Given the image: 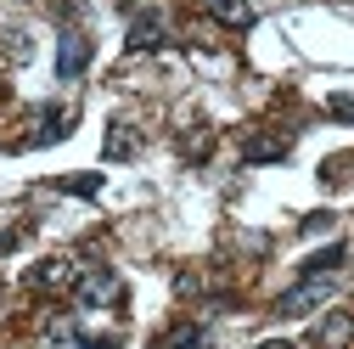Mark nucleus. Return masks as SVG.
Segmentation results:
<instances>
[{"instance_id":"obj_1","label":"nucleus","mask_w":354,"mask_h":349,"mask_svg":"<svg viewBox=\"0 0 354 349\" xmlns=\"http://www.w3.org/2000/svg\"><path fill=\"white\" fill-rule=\"evenodd\" d=\"M332 293H337V271H304L298 287H287V293L276 298V316H309V310L326 304Z\"/></svg>"},{"instance_id":"obj_2","label":"nucleus","mask_w":354,"mask_h":349,"mask_svg":"<svg viewBox=\"0 0 354 349\" xmlns=\"http://www.w3.org/2000/svg\"><path fill=\"white\" fill-rule=\"evenodd\" d=\"M73 298L84 304V310H102V304H113V298H118V276H113L107 265H96V271H79Z\"/></svg>"},{"instance_id":"obj_3","label":"nucleus","mask_w":354,"mask_h":349,"mask_svg":"<svg viewBox=\"0 0 354 349\" xmlns=\"http://www.w3.org/2000/svg\"><path fill=\"white\" fill-rule=\"evenodd\" d=\"M315 343H321V349H348V343H354V316H348V310H326V316L315 321Z\"/></svg>"},{"instance_id":"obj_4","label":"nucleus","mask_w":354,"mask_h":349,"mask_svg":"<svg viewBox=\"0 0 354 349\" xmlns=\"http://www.w3.org/2000/svg\"><path fill=\"white\" fill-rule=\"evenodd\" d=\"M287 152H292V141L276 136V129H264V136H248V141H242V158H248V163H281Z\"/></svg>"},{"instance_id":"obj_5","label":"nucleus","mask_w":354,"mask_h":349,"mask_svg":"<svg viewBox=\"0 0 354 349\" xmlns=\"http://www.w3.org/2000/svg\"><path fill=\"white\" fill-rule=\"evenodd\" d=\"M84 62H91V39H84V34H62V46H57V73H62V79H79Z\"/></svg>"},{"instance_id":"obj_6","label":"nucleus","mask_w":354,"mask_h":349,"mask_svg":"<svg viewBox=\"0 0 354 349\" xmlns=\"http://www.w3.org/2000/svg\"><path fill=\"white\" fill-rule=\"evenodd\" d=\"M208 12L225 23V28H253V17H259L253 0H208Z\"/></svg>"},{"instance_id":"obj_7","label":"nucleus","mask_w":354,"mask_h":349,"mask_svg":"<svg viewBox=\"0 0 354 349\" xmlns=\"http://www.w3.org/2000/svg\"><path fill=\"white\" fill-rule=\"evenodd\" d=\"M62 136H68V113H62V107H46V113H39V129L28 136V147H51V141H62Z\"/></svg>"},{"instance_id":"obj_8","label":"nucleus","mask_w":354,"mask_h":349,"mask_svg":"<svg viewBox=\"0 0 354 349\" xmlns=\"http://www.w3.org/2000/svg\"><path fill=\"white\" fill-rule=\"evenodd\" d=\"M129 51H163V23L158 17H136L129 23Z\"/></svg>"},{"instance_id":"obj_9","label":"nucleus","mask_w":354,"mask_h":349,"mask_svg":"<svg viewBox=\"0 0 354 349\" xmlns=\"http://www.w3.org/2000/svg\"><path fill=\"white\" fill-rule=\"evenodd\" d=\"M34 282H39V287H73V282H79V271L68 265V259H46V265L34 271Z\"/></svg>"},{"instance_id":"obj_10","label":"nucleus","mask_w":354,"mask_h":349,"mask_svg":"<svg viewBox=\"0 0 354 349\" xmlns=\"http://www.w3.org/2000/svg\"><path fill=\"white\" fill-rule=\"evenodd\" d=\"M107 158H136V129H129V124L107 129Z\"/></svg>"},{"instance_id":"obj_11","label":"nucleus","mask_w":354,"mask_h":349,"mask_svg":"<svg viewBox=\"0 0 354 349\" xmlns=\"http://www.w3.org/2000/svg\"><path fill=\"white\" fill-rule=\"evenodd\" d=\"M163 349H208V332H203V327H174V332L163 338Z\"/></svg>"},{"instance_id":"obj_12","label":"nucleus","mask_w":354,"mask_h":349,"mask_svg":"<svg viewBox=\"0 0 354 349\" xmlns=\"http://www.w3.org/2000/svg\"><path fill=\"white\" fill-rule=\"evenodd\" d=\"M62 192H79V197H96L102 192V174H57Z\"/></svg>"},{"instance_id":"obj_13","label":"nucleus","mask_w":354,"mask_h":349,"mask_svg":"<svg viewBox=\"0 0 354 349\" xmlns=\"http://www.w3.org/2000/svg\"><path fill=\"white\" fill-rule=\"evenodd\" d=\"M304 271H343V242H332V248L315 253V259H304Z\"/></svg>"},{"instance_id":"obj_14","label":"nucleus","mask_w":354,"mask_h":349,"mask_svg":"<svg viewBox=\"0 0 354 349\" xmlns=\"http://www.w3.org/2000/svg\"><path fill=\"white\" fill-rule=\"evenodd\" d=\"M298 231H304V237H321V231H332V214H326V208L304 214V220H298Z\"/></svg>"},{"instance_id":"obj_15","label":"nucleus","mask_w":354,"mask_h":349,"mask_svg":"<svg viewBox=\"0 0 354 349\" xmlns=\"http://www.w3.org/2000/svg\"><path fill=\"white\" fill-rule=\"evenodd\" d=\"M23 237H28V226H0V253H6V248H23Z\"/></svg>"},{"instance_id":"obj_16","label":"nucleus","mask_w":354,"mask_h":349,"mask_svg":"<svg viewBox=\"0 0 354 349\" xmlns=\"http://www.w3.org/2000/svg\"><path fill=\"white\" fill-rule=\"evenodd\" d=\"M332 113H337V118H354V96H337V102H332Z\"/></svg>"},{"instance_id":"obj_17","label":"nucleus","mask_w":354,"mask_h":349,"mask_svg":"<svg viewBox=\"0 0 354 349\" xmlns=\"http://www.w3.org/2000/svg\"><path fill=\"white\" fill-rule=\"evenodd\" d=\"M259 349H292V343L287 338H270V343H259Z\"/></svg>"}]
</instances>
